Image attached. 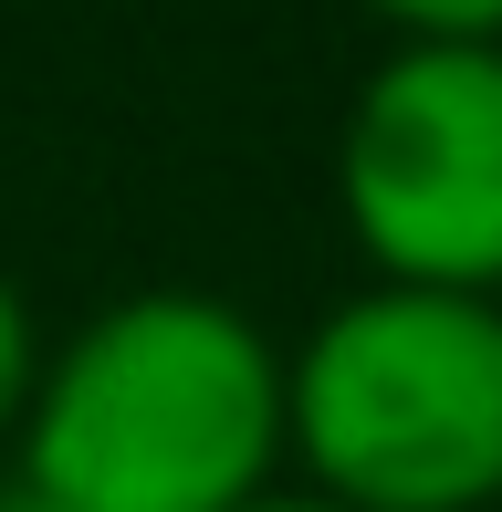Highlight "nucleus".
I'll return each mask as SVG.
<instances>
[{
  "instance_id": "1",
  "label": "nucleus",
  "mask_w": 502,
  "mask_h": 512,
  "mask_svg": "<svg viewBox=\"0 0 502 512\" xmlns=\"http://www.w3.org/2000/svg\"><path fill=\"white\" fill-rule=\"evenodd\" d=\"M11 471L74 512H241L283 492V345L231 293L147 283L42 345Z\"/></svg>"
},
{
  "instance_id": "2",
  "label": "nucleus",
  "mask_w": 502,
  "mask_h": 512,
  "mask_svg": "<svg viewBox=\"0 0 502 512\" xmlns=\"http://www.w3.org/2000/svg\"><path fill=\"white\" fill-rule=\"evenodd\" d=\"M283 429L304 492L346 512L502 502V293L356 283L283 345Z\"/></svg>"
},
{
  "instance_id": "3",
  "label": "nucleus",
  "mask_w": 502,
  "mask_h": 512,
  "mask_svg": "<svg viewBox=\"0 0 502 512\" xmlns=\"http://www.w3.org/2000/svg\"><path fill=\"white\" fill-rule=\"evenodd\" d=\"M335 220L377 283L502 293V32H398L335 126Z\"/></svg>"
},
{
  "instance_id": "4",
  "label": "nucleus",
  "mask_w": 502,
  "mask_h": 512,
  "mask_svg": "<svg viewBox=\"0 0 502 512\" xmlns=\"http://www.w3.org/2000/svg\"><path fill=\"white\" fill-rule=\"evenodd\" d=\"M42 324H32V293L0 272V450L21 439V408H32V377H42Z\"/></svg>"
},
{
  "instance_id": "5",
  "label": "nucleus",
  "mask_w": 502,
  "mask_h": 512,
  "mask_svg": "<svg viewBox=\"0 0 502 512\" xmlns=\"http://www.w3.org/2000/svg\"><path fill=\"white\" fill-rule=\"evenodd\" d=\"M387 32H502V0H367Z\"/></svg>"
},
{
  "instance_id": "6",
  "label": "nucleus",
  "mask_w": 502,
  "mask_h": 512,
  "mask_svg": "<svg viewBox=\"0 0 502 512\" xmlns=\"http://www.w3.org/2000/svg\"><path fill=\"white\" fill-rule=\"evenodd\" d=\"M0 512H74V502H53L42 481H21V471H11V481H0Z\"/></svg>"
},
{
  "instance_id": "7",
  "label": "nucleus",
  "mask_w": 502,
  "mask_h": 512,
  "mask_svg": "<svg viewBox=\"0 0 502 512\" xmlns=\"http://www.w3.org/2000/svg\"><path fill=\"white\" fill-rule=\"evenodd\" d=\"M241 512H346V502H325V492H262V502H241Z\"/></svg>"
},
{
  "instance_id": "8",
  "label": "nucleus",
  "mask_w": 502,
  "mask_h": 512,
  "mask_svg": "<svg viewBox=\"0 0 502 512\" xmlns=\"http://www.w3.org/2000/svg\"><path fill=\"white\" fill-rule=\"evenodd\" d=\"M492 512H502V502H492Z\"/></svg>"
}]
</instances>
